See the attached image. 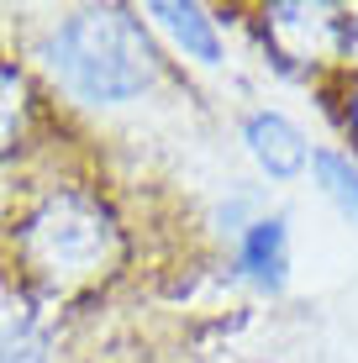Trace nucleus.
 I'll return each instance as SVG.
<instances>
[{
  "label": "nucleus",
  "instance_id": "obj_1",
  "mask_svg": "<svg viewBox=\"0 0 358 363\" xmlns=\"http://www.w3.org/2000/svg\"><path fill=\"white\" fill-rule=\"evenodd\" d=\"M53 69L79 100L121 106L142 95L158 74V53L142 21L121 6H84L53 32Z\"/></svg>",
  "mask_w": 358,
  "mask_h": 363
},
{
  "label": "nucleus",
  "instance_id": "obj_2",
  "mask_svg": "<svg viewBox=\"0 0 358 363\" xmlns=\"http://www.w3.org/2000/svg\"><path fill=\"white\" fill-rule=\"evenodd\" d=\"M21 253H27L37 279H47L53 290H74V284L111 274V264L121 258V232L101 200L58 190L21 227Z\"/></svg>",
  "mask_w": 358,
  "mask_h": 363
},
{
  "label": "nucleus",
  "instance_id": "obj_3",
  "mask_svg": "<svg viewBox=\"0 0 358 363\" xmlns=\"http://www.w3.org/2000/svg\"><path fill=\"white\" fill-rule=\"evenodd\" d=\"M264 32L295 64H327L348 48V16L332 6H274Z\"/></svg>",
  "mask_w": 358,
  "mask_h": 363
},
{
  "label": "nucleus",
  "instance_id": "obj_4",
  "mask_svg": "<svg viewBox=\"0 0 358 363\" xmlns=\"http://www.w3.org/2000/svg\"><path fill=\"white\" fill-rule=\"evenodd\" d=\"M242 143H248L253 164L264 169L269 179H295V174L306 169V158H311L301 127H295L290 116H279V111H253V116L242 121Z\"/></svg>",
  "mask_w": 358,
  "mask_h": 363
},
{
  "label": "nucleus",
  "instance_id": "obj_5",
  "mask_svg": "<svg viewBox=\"0 0 358 363\" xmlns=\"http://www.w3.org/2000/svg\"><path fill=\"white\" fill-rule=\"evenodd\" d=\"M237 264L258 290H285V279H290V227H285V216H258L242 232Z\"/></svg>",
  "mask_w": 358,
  "mask_h": 363
},
{
  "label": "nucleus",
  "instance_id": "obj_6",
  "mask_svg": "<svg viewBox=\"0 0 358 363\" xmlns=\"http://www.w3.org/2000/svg\"><path fill=\"white\" fill-rule=\"evenodd\" d=\"M147 16H153L158 27L174 37V43H179L190 58H201V64H216V58H221L216 21L206 16L201 6H174V0H158V6H147Z\"/></svg>",
  "mask_w": 358,
  "mask_h": 363
},
{
  "label": "nucleus",
  "instance_id": "obj_7",
  "mask_svg": "<svg viewBox=\"0 0 358 363\" xmlns=\"http://www.w3.org/2000/svg\"><path fill=\"white\" fill-rule=\"evenodd\" d=\"M311 169H316L322 195L358 227V169H353V158H342V153H332V147H327V153H311Z\"/></svg>",
  "mask_w": 358,
  "mask_h": 363
},
{
  "label": "nucleus",
  "instance_id": "obj_8",
  "mask_svg": "<svg viewBox=\"0 0 358 363\" xmlns=\"http://www.w3.org/2000/svg\"><path fill=\"white\" fill-rule=\"evenodd\" d=\"M21 111H27V100H21V79L11 69H0V153H11V143H16Z\"/></svg>",
  "mask_w": 358,
  "mask_h": 363
},
{
  "label": "nucleus",
  "instance_id": "obj_9",
  "mask_svg": "<svg viewBox=\"0 0 358 363\" xmlns=\"http://www.w3.org/2000/svg\"><path fill=\"white\" fill-rule=\"evenodd\" d=\"M0 363H43V337L16 327V337H0Z\"/></svg>",
  "mask_w": 358,
  "mask_h": 363
},
{
  "label": "nucleus",
  "instance_id": "obj_10",
  "mask_svg": "<svg viewBox=\"0 0 358 363\" xmlns=\"http://www.w3.org/2000/svg\"><path fill=\"white\" fill-rule=\"evenodd\" d=\"M348 121H353V132H358V90H353V106H348Z\"/></svg>",
  "mask_w": 358,
  "mask_h": 363
}]
</instances>
